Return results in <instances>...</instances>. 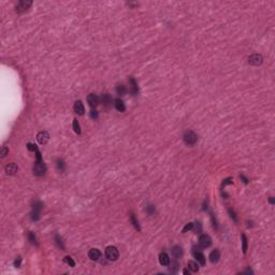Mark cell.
I'll use <instances>...</instances> for the list:
<instances>
[{"label": "cell", "mask_w": 275, "mask_h": 275, "mask_svg": "<svg viewBox=\"0 0 275 275\" xmlns=\"http://www.w3.org/2000/svg\"><path fill=\"white\" fill-rule=\"evenodd\" d=\"M45 171L46 168L43 160H37V162L33 166V174L37 175V176H41L45 173Z\"/></svg>", "instance_id": "3957f363"}, {"label": "cell", "mask_w": 275, "mask_h": 275, "mask_svg": "<svg viewBox=\"0 0 275 275\" xmlns=\"http://www.w3.org/2000/svg\"><path fill=\"white\" fill-rule=\"evenodd\" d=\"M72 127H73V130H74V132H75V133H78V134H80V133H81V126H80V124H78V119H73Z\"/></svg>", "instance_id": "603a6c76"}, {"label": "cell", "mask_w": 275, "mask_h": 275, "mask_svg": "<svg viewBox=\"0 0 275 275\" xmlns=\"http://www.w3.org/2000/svg\"><path fill=\"white\" fill-rule=\"evenodd\" d=\"M9 153V149L7 147H2V149H1V153H0V155H1V157L3 158V157L7 156V154Z\"/></svg>", "instance_id": "836d02e7"}, {"label": "cell", "mask_w": 275, "mask_h": 275, "mask_svg": "<svg viewBox=\"0 0 275 275\" xmlns=\"http://www.w3.org/2000/svg\"><path fill=\"white\" fill-rule=\"evenodd\" d=\"M100 101L103 104L104 107H110L112 105V102H113V99H112L111 95L109 94H104L102 95V97L100 98Z\"/></svg>", "instance_id": "8fae6325"}, {"label": "cell", "mask_w": 275, "mask_h": 275, "mask_svg": "<svg viewBox=\"0 0 275 275\" xmlns=\"http://www.w3.org/2000/svg\"><path fill=\"white\" fill-rule=\"evenodd\" d=\"M28 240L29 242L31 243V244H33V245H38V242H37V238H36V235H34V233L33 232H29L28 233Z\"/></svg>", "instance_id": "cb8c5ba5"}, {"label": "cell", "mask_w": 275, "mask_h": 275, "mask_svg": "<svg viewBox=\"0 0 275 275\" xmlns=\"http://www.w3.org/2000/svg\"><path fill=\"white\" fill-rule=\"evenodd\" d=\"M64 261L67 263V264H69L71 268H73L74 266H75V262H74V260L71 257H69V256H67V257H65L64 258Z\"/></svg>", "instance_id": "4316f807"}, {"label": "cell", "mask_w": 275, "mask_h": 275, "mask_svg": "<svg viewBox=\"0 0 275 275\" xmlns=\"http://www.w3.org/2000/svg\"><path fill=\"white\" fill-rule=\"evenodd\" d=\"M193 256H195V258L197 259V261L200 263L201 266H204V264H205V257H204V255L202 254L200 251H198L196 246L193 247Z\"/></svg>", "instance_id": "30bf717a"}, {"label": "cell", "mask_w": 275, "mask_h": 275, "mask_svg": "<svg viewBox=\"0 0 275 275\" xmlns=\"http://www.w3.org/2000/svg\"><path fill=\"white\" fill-rule=\"evenodd\" d=\"M105 257H107V259L111 260V261L117 260L119 257L118 249L115 246H107L105 248Z\"/></svg>", "instance_id": "7a4b0ae2"}, {"label": "cell", "mask_w": 275, "mask_h": 275, "mask_svg": "<svg viewBox=\"0 0 275 275\" xmlns=\"http://www.w3.org/2000/svg\"><path fill=\"white\" fill-rule=\"evenodd\" d=\"M17 166L14 162H12V164H9L7 167H5V172H7V174H10V175H13V174H15V173L17 172Z\"/></svg>", "instance_id": "2e32d148"}, {"label": "cell", "mask_w": 275, "mask_h": 275, "mask_svg": "<svg viewBox=\"0 0 275 275\" xmlns=\"http://www.w3.org/2000/svg\"><path fill=\"white\" fill-rule=\"evenodd\" d=\"M242 249H243V253L244 254H246L247 251V238L244 235V234H242Z\"/></svg>", "instance_id": "d4e9b609"}, {"label": "cell", "mask_w": 275, "mask_h": 275, "mask_svg": "<svg viewBox=\"0 0 275 275\" xmlns=\"http://www.w3.org/2000/svg\"><path fill=\"white\" fill-rule=\"evenodd\" d=\"M232 183H233V182H232V178H231V177H228V178H226V180H224V182H222V186L232 184Z\"/></svg>", "instance_id": "d6a6232c"}, {"label": "cell", "mask_w": 275, "mask_h": 275, "mask_svg": "<svg viewBox=\"0 0 275 275\" xmlns=\"http://www.w3.org/2000/svg\"><path fill=\"white\" fill-rule=\"evenodd\" d=\"M27 148H28L30 152H36V151L38 149L37 146H36L34 144H32V143H28V144H27Z\"/></svg>", "instance_id": "1f68e13d"}, {"label": "cell", "mask_w": 275, "mask_h": 275, "mask_svg": "<svg viewBox=\"0 0 275 275\" xmlns=\"http://www.w3.org/2000/svg\"><path fill=\"white\" fill-rule=\"evenodd\" d=\"M91 117L93 119H97V118H98V112L95 111V110L91 111Z\"/></svg>", "instance_id": "e575fe53"}, {"label": "cell", "mask_w": 275, "mask_h": 275, "mask_svg": "<svg viewBox=\"0 0 275 275\" xmlns=\"http://www.w3.org/2000/svg\"><path fill=\"white\" fill-rule=\"evenodd\" d=\"M228 212H229V214H230V217L232 218L233 219L234 222H238V218H236V215H235V213H234V211L232 209H228Z\"/></svg>", "instance_id": "4dcf8cb0"}, {"label": "cell", "mask_w": 275, "mask_h": 275, "mask_svg": "<svg viewBox=\"0 0 275 275\" xmlns=\"http://www.w3.org/2000/svg\"><path fill=\"white\" fill-rule=\"evenodd\" d=\"M184 274H189V272H188V270H184V272H183Z\"/></svg>", "instance_id": "f35d334b"}, {"label": "cell", "mask_w": 275, "mask_h": 275, "mask_svg": "<svg viewBox=\"0 0 275 275\" xmlns=\"http://www.w3.org/2000/svg\"><path fill=\"white\" fill-rule=\"evenodd\" d=\"M129 85H130V93L132 95H136L139 93V88H138V84H136V80L133 78H129Z\"/></svg>", "instance_id": "5bb4252c"}, {"label": "cell", "mask_w": 275, "mask_h": 275, "mask_svg": "<svg viewBox=\"0 0 275 275\" xmlns=\"http://www.w3.org/2000/svg\"><path fill=\"white\" fill-rule=\"evenodd\" d=\"M146 212H147L148 215H154V214H155V206L148 205L147 207H146Z\"/></svg>", "instance_id": "f546056e"}, {"label": "cell", "mask_w": 275, "mask_h": 275, "mask_svg": "<svg viewBox=\"0 0 275 275\" xmlns=\"http://www.w3.org/2000/svg\"><path fill=\"white\" fill-rule=\"evenodd\" d=\"M116 93H117V95H119V96H125L126 93H127V89H126V87L124 86V85H118V86L116 87Z\"/></svg>", "instance_id": "7402d4cb"}, {"label": "cell", "mask_w": 275, "mask_h": 275, "mask_svg": "<svg viewBox=\"0 0 275 275\" xmlns=\"http://www.w3.org/2000/svg\"><path fill=\"white\" fill-rule=\"evenodd\" d=\"M88 257L93 261H97L101 257V251L97 249V248H91V251H88Z\"/></svg>", "instance_id": "7c38bea8"}, {"label": "cell", "mask_w": 275, "mask_h": 275, "mask_svg": "<svg viewBox=\"0 0 275 275\" xmlns=\"http://www.w3.org/2000/svg\"><path fill=\"white\" fill-rule=\"evenodd\" d=\"M241 178H242L243 182H244L245 184H247V183H248V180H247V178H246L245 176H244V175H241Z\"/></svg>", "instance_id": "8d00e7d4"}, {"label": "cell", "mask_w": 275, "mask_h": 275, "mask_svg": "<svg viewBox=\"0 0 275 275\" xmlns=\"http://www.w3.org/2000/svg\"><path fill=\"white\" fill-rule=\"evenodd\" d=\"M55 240H56V243H57L58 247H60L62 251H65V245H64V242H62L61 238H60L58 234H56V235H55Z\"/></svg>", "instance_id": "484cf974"}, {"label": "cell", "mask_w": 275, "mask_h": 275, "mask_svg": "<svg viewBox=\"0 0 275 275\" xmlns=\"http://www.w3.org/2000/svg\"><path fill=\"white\" fill-rule=\"evenodd\" d=\"M130 222H131L132 225H133V227L136 228L138 231H141V228H140V225H139V222H138V219L136 218V216H134V214L131 213L130 214Z\"/></svg>", "instance_id": "ffe728a7"}, {"label": "cell", "mask_w": 275, "mask_h": 275, "mask_svg": "<svg viewBox=\"0 0 275 275\" xmlns=\"http://www.w3.org/2000/svg\"><path fill=\"white\" fill-rule=\"evenodd\" d=\"M21 262H22V258H18L17 260H15L14 266H15L16 268H20V267H21Z\"/></svg>", "instance_id": "d590c367"}, {"label": "cell", "mask_w": 275, "mask_h": 275, "mask_svg": "<svg viewBox=\"0 0 275 275\" xmlns=\"http://www.w3.org/2000/svg\"><path fill=\"white\" fill-rule=\"evenodd\" d=\"M171 253H172V256L175 259L181 258L182 256H183V249H182V247L180 246H174L172 249H171Z\"/></svg>", "instance_id": "e0dca14e"}, {"label": "cell", "mask_w": 275, "mask_h": 275, "mask_svg": "<svg viewBox=\"0 0 275 275\" xmlns=\"http://www.w3.org/2000/svg\"><path fill=\"white\" fill-rule=\"evenodd\" d=\"M219 258H220V253L218 249H215L209 254V261L212 263H217L219 261Z\"/></svg>", "instance_id": "9a60e30c"}, {"label": "cell", "mask_w": 275, "mask_h": 275, "mask_svg": "<svg viewBox=\"0 0 275 275\" xmlns=\"http://www.w3.org/2000/svg\"><path fill=\"white\" fill-rule=\"evenodd\" d=\"M193 228V222H189V224H187L186 226L183 228V233H186L187 231H189V230H191Z\"/></svg>", "instance_id": "f1b7e54d"}, {"label": "cell", "mask_w": 275, "mask_h": 275, "mask_svg": "<svg viewBox=\"0 0 275 275\" xmlns=\"http://www.w3.org/2000/svg\"><path fill=\"white\" fill-rule=\"evenodd\" d=\"M199 244L202 248H206L212 245V239L209 238L207 234H202L199 238Z\"/></svg>", "instance_id": "5b68a950"}, {"label": "cell", "mask_w": 275, "mask_h": 275, "mask_svg": "<svg viewBox=\"0 0 275 275\" xmlns=\"http://www.w3.org/2000/svg\"><path fill=\"white\" fill-rule=\"evenodd\" d=\"M188 269L190 270L191 272H198L199 271V266H198L197 262H195V261H188Z\"/></svg>", "instance_id": "44dd1931"}, {"label": "cell", "mask_w": 275, "mask_h": 275, "mask_svg": "<svg viewBox=\"0 0 275 275\" xmlns=\"http://www.w3.org/2000/svg\"><path fill=\"white\" fill-rule=\"evenodd\" d=\"M65 167H66V164H65L64 160H60V159H58V160H57V168H58V170H60V171H64V170H65Z\"/></svg>", "instance_id": "83f0119b"}, {"label": "cell", "mask_w": 275, "mask_h": 275, "mask_svg": "<svg viewBox=\"0 0 275 275\" xmlns=\"http://www.w3.org/2000/svg\"><path fill=\"white\" fill-rule=\"evenodd\" d=\"M115 109L117 110V111L119 112H125V110H126V105H125V103H124V101L122 100V99H116L115 100Z\"/></svg>", "instance_id": "d6986e66"}, {"label": "cell", "mask_w": 275, "mask_h": 275, "mask_svg": "<svg viewBox=\"0 0 275 275\" xmlns=\"http://www.w3.org/2000/svg\"><path fill=\"white\" fill-rule=\"evenodd\" d=\"M270 203H271V204H274V199H273V197H270Z\"/></svg>", "instance_id": "74e56055"}, {"label": "cell", "mask_w": 275, "mask_h": 275, "mask_svg": "<svg viewBox=\"0 0 275 275\" xmlns=\"http://www.w3.org/2000/svg\"><path fill=\"white\" fill-rule=\"evenodd\" d=\"M42 206H43V204H42L40 201H34V203L32 204V211H31V214H30L31 220H33V222H37L38 219L40 218V214H41Z\"/></svg>", "instance_id": "6da1fadb"}, {"label": "cell", "mask_w": 275, "mask_h": 275, "mask_svg": "<svg viewBox=\"0 0 275 275\" xmlns=\"http://www.w3.org/2000/svg\"><path fill=\"white\" fill-rule=\"evenodd\" d=\"M74 111L75 113H78V115H83L84 112H85V107H84V104L82 103V101H76L74 103Z\"/></svg>", "instance_id": "4fadbf2b"}, {"label": "cell", "mask_w": 275, "mask_h": 275, "mask_svg": "<svg viewBox=\"0 0 275 275\" xmlns=\"http://www.w3.org/2000/svg\"><path fill=\"white\" fill-rule=\"evenodd\" d=\"M262 61H263L262 56L259 55V54H254V55L249 56V58H248V62H249L251 65H253V66H260V65L262 64Z\"/></svg>", "instance_id": "52a82bcc"}, {"label": "cell", "mask_w": 275, "mask_h": 275, "mask_svg": "<svg viewBox=\"0 0 275 275\" xmlns=\"http://www.w3.org/2000/svg\"><path fill=\"white\" fill-rule=\"evenodd\" d=\"M37 140H38V142L41 144V145H44V144H46L47 142H49V134L46 131L39 132V133L37 134Z\"/></svg>", "instance_id": "9c48e42d"}, {"label": "cell", "mask_w": 275, "mask_h": 275, "mask_svg": "<svg viewBox=\"0 0 275 275\" xmlns=\"http://www.w3.org/2000/svg\"><path fill=\"white\" fill-rule=\"evenodd\" d=\"M87 102L89 104V107H98V104L100 103V98H99L97 95L91 94V95H88V97H87Z\"/></svg>", "instance_id": "ba28073f"}, {"label": "cell", "mask_w": 275, "mask_h": 275, "mask_svg": "<svg viewBox=\"0 0 275 275\" xmlns=\"http://www.w3.org/2000/svg\"><path fill=\"white\" fill-rule=\"evenodd\" d=\"M197 140H198V136L193 131H187L184 134V142L187 144V145H193V144H196Z\"/></svg>", "instance_id": "277c9868"}, {"label": "cell", "mask_w": 275, "mask_h": 275, "mask_svg": "<svg viewBox=\"0 0 275 275\" xmlns=\"http://www.w3.org/2000/svg\"><path fill=\"white\" fill-rule=\"evenodd\" d=\"M32 4V1H29V0H22L20 1L16 5V11L17 12H24L26 10H28L30 8V5Z\"/></svg>", "instance_id": "8992f818"}, {"label": "cell", "mask_w": 275, "mask_h": 275, "mask_svg": "<svg viewBox=\"0 0 275 275\" xmlns=\"http://www.w3.org/2000/svg\"><path fill=\"white\" fill-rule=\"evenodd\" d=\"M159 262H160L161 266H169L170 264V258H169L168 254L161 253L159 255Z\"/></svg>", "instance_id": "ac0fdd59"}]
</instances>
